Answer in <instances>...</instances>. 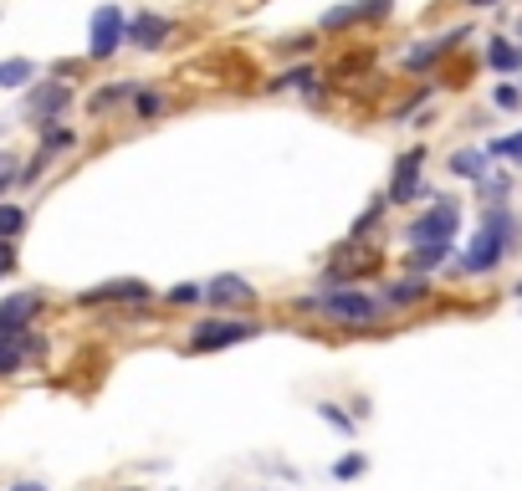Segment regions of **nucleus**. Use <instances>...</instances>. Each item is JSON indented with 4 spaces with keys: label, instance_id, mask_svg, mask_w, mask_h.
<instances>
[{
    "label": "nucleus",
    "instance_id": "1",
    "mask_svg": "<svg viewBox=\"0 0 522 491\" xmlns=\"http://www.w3.org/2000/svg\"><path fill=\"white\" fill-rule=\"evenodd\" d=\"M507 241H512V215L502 205H492L487 220H482V231L471 236V251L461 256V266H466V272H492V266L507 256Z\"/></svg>",
    "mask_w": 522,
    "mask_h": 491
},
{
    "label": "nucleus",
    "instance_id": "2",
    "mask_svg": "<svg viewBox=\"0 0 522 491\" xmlns=\"http://www.w3.org/2000/svg\"><path fill=\"white\" fill-rule=\"evenodd\" d=\"M261 323H246V318H210L190 333V353H215V348H231V343H246L256 338Z\"/></svg>",
    "mask_w": 522,
    "mask_h": 491
},
{
    "label": "nucleus",
    "instance_id": "3",
    "mask_svg": "<svg viewBox=\"0 0 522 491\" xmlns=\"http://www.w3.org/2000/svg\"><path fill=\"white\" fill-rule=\"evenodd\" d=\"M313 307H323L338 323H374L379 318V302L369 292H354V287H333V292L313 297Z\"/></svg>",
    "mask_w": 522,
    "mask_h": 491
},
{
    "label": "nucleus",
    "instance_id": "4",
    "mask_svg": "<svg viewBox=\"0 0 522 491\" xmlns=\"http://www.w3.org/2000/svg\"><path fill=\"white\" fill-rule=\"evenodd\" d=\"M456 226H461V210L451 200H441V205H430L410 226V246H451Z\"/></svg>",
    "mask_w": 522,
    "mask_h": 491
},
{
    "label": "nucleus",
    "instance_id": "5",
    "mask_svg": "<svg viewBox=\"0 0 522 491\" xmlns=\"http://www.w3.org/2000/svg\"><path fill=\"white\" fill-rule=\"evenodd\" d=\"M128 36V21H123V11L118 6H103L98 16H93V47H87V52H93L98 62L103 57H113L118 52V41Z\"/></svg>",
    "mask_w": 522,
    "mask_h": 491
},
{
    "label": "nucleus",
    "instance_id": "6",
    "mask_svg": "<svg viewBox=\"0 0 522 491\" xmlns=\"http://www.w3.org/2000/svg\"><path fill=\"white\" fill-rule=\"evenodd\" d=\"M36 312H41V297H36V292L6 297V302H0V333H26Z\"/></svg>",
    "mask_w": 522,
    "mask_h": 491
},
{
    "label": "nucleus",
    "instance_id": "7",
    "mask_svg": "<svg viewBox=\"0 0 522 491\" xmlns=\"http://www.w3.org/2000/svg\"><path fill=\"white\" fill-rule=\"evenodd\" d=\"M420 159H425V149H410V154L400 159V169H395V185H389V205H405V200L420 190Z\"/></svg>",
    "mask_w": 522,
    "mask_h": 491
},
{
    "label": "nucleus",
    "instance_id": "8",
    "mask_svg": "<svg viewBox=\"0 0 522 491\" xmlns=\"http://www.w3.org/2000/svg\"><path fill=\"white\" fill-rule=\"evenodd\" d=\"M82 302H149V287L139 277H123V282H103L93 292H82Z\"/></svg>",
    "mask_w": 522,
    "mask_h": 491
},
{
    "label": "nucleus",
    "instance_id": "9",
    "mask_svg": "<svg viewBox=\"0 0 522 491\" xmlns=\"http://www.w3.org/2000/svg\"><path fill=\"white\" fill-rule=\"evenodd\" d=\"M67 98H72V93H67L62 82H41L36 93H31V118H36V123H52V118L67 108Z\"/></svg>",
    "mask_w": 522,
    "mask_h": 491
},
{
    "label": "nucleus",
    "instance_id": "10",
    "mask_svg": "<svg viewBox=\"0 0 522 491\" xmlns=\"http://www.w3.org/2000/svg\"><path fill=\"white\" fill-rule=\"evenodd\" d=\"M164 36H169V21L164 16H139V21H128V36L123 41H134V47L154 52V47H164Z\"/></svg>",
    "mask_w": 522,
    "mask_h": 491
},
{
    "label": "nucleus",
    "instance_id": "11",
    "mask_svg": "<svg viewBox=\"0 0 522 491\" xmlns=\"http://www.w3.org/2000/svg\"><path fill=\"white\" fill-rule=\"evenodd\" d=\"M364 16H389V0H359V6H338V11H328V16H323V26H328V31H338V26L364 21Z\"/></svg>",
    "mask_w": 522,
    "mask_h": 491
},
{
    "label": "nucleus",
    "instance_id": "12",
    "mask_svg": "<svg viewBox=\"0 0 522 491\" xmlns=\"http://www.w3.org/2000/svg\"><path fill=\"white\" fill-rule=\"evenodd\" d=\"M251 297V287H246V277H215L210 287H205V302H215V307H231V302H246Z\"/></svg>",
    "mask_w": 522,
    "mask_h": 491
},
{
    "label": "nucleus",
    "instance_id": "13",
    "mask_svg": "<svg viewBox=\"0 0 522 491\" xmlns=\"http://www.w3.org/2000/svg\"><path fill=\"white\" fill-rule=\"evenodd\" d=\"M26 353H31V338L26 333H0V374H21Z\"/></svg>",
    "mask_w": 522,
    "mask_h": 491
},
{
    "label": "nucleus",
    "instance_id": "14",
    "mask_svg": "<svg viewBox=\"0 0 522 491\" xmlns=\"http://www.w3.org/2000/svg\"><path fill=\"white\" fill-rule=\"evenodd\" d=\"M374 261H379V251H348V256H338L333 261V282L338 277H354V272H369Z\"/></svg>",
    "mask_w": 522,
    "mask_h": 491
},
{
    "label": "nucleus",
    "instance_id": "15",
    "mask_svg": "<svg viewBox=\"0 0 522 491\" xmlns=\"http://www.w3.org/2000/svg\"><path fill=\"white\" fill-rule=\"evenodd\" d=\"M456 41H461V31H456V36H441V41H430V47H420V52H410V57H405V67H430V62L441 57L446 47H456Z\"/></svg>",
    "mask_w": 522,
    "mask_h": 491
},
{
    "label": "nucleus",
    "instance_id": "16",
    "mask_svg": "<svg viewBox=\"0 0 522 491\" xmlns=\"http://www.w3.org/2000/svg\"><path fill=\"white\" fill-rule=\"evenodd\" d=\"M425 292H430V287H425L420 277H405V282H395V287H389L384 297H389V302H395V307H405V302H420Z\"/></svg>",
    "mask_w": 522,
    "mask_h": 491
},
{
    "label": "nucleus",
    "instance_id": "17",
    "mask_svg": "<svg viewBox=\"0 0 522 491\" xmlns=\"http://www.w3.org/2000/svg\"><path fill=\"white\" fill-rule=\"evenodd\" d=\"M487 62H492L497 72H512V67L522 62V47H512V41H492V52H487Z\"/></svg>",
    "mask_w": 522,
    "mask_h": 491
},
{
    "label": "nucleus",
    "instance_id": "18",
    "mask_svg": "<svg viewBox=\"0 0 522 491\" xmlns=\"http://www.w3.org/2000/svg\"><path fill=\"white\" fill-rule=\"evenodd\" d=\"M26 231V210H16V205H0V241H16Z\"/></svg>",
    "mask_w": 522,
    "mask_h": 491
},
{
    "label": "nucleus",
    "instance_id": "19",
    "mask_svg": "<svg viewBox=\"0 0 522 491\" xmlns=\"http://www.w3.org/2000/svg\"><path fill=\"white\" fill-rule=\"evenodd\" d=\"M451 169H456V174H466V180H482V174H487V154H456V159H451Z\"/></svg>",
    "mask_w": 522,
    "mask_h": 491
},
{
    "label": "nucleus",
    "instance_id": "20",
    "mask_svg": "<svg viewBox=\"0 0 522 491\" xmlns=\"http://www.w3.org/2000/svg\"><path fill=\"white\" fill-rule=\"evenodd\" d=\"M21 82H31V62H0V87H21Z\"/></svg>",
    "mask_w": 522,
    "mask_h": 491
},
{
    "label": "nucleus",
    "instance_id": "21",
    "mask_svg": "<svg viewBox=\"0 0 522 491\" xmlns=\"http://www.w3.org/2000/svg\"><path fill=\"white\" fill-rule=\"evenodd\" d=\"M451 256V246H415V266H441Z\"/></svg>",
    "mask_w": 522,
    "mask_h": 491
},
{
    "label": "nucleus",
    "instance_id": "22",
    "mask_svg": "<svg viewBox=\"0 0 522 491\" xmlns=\"http://www.w3.org/2000/svg\"><path fill=\"white\" fill-rule=\"evenodd\" d=\"M169 302H185V307H190V302H205V287H200V282H180V287L169 292Z\"/></svg>",
    "mask_w": 522,
    "mask_h": 491
},
{
    "label": "nucleus",
    "instance_id": "23",
    "mask_svg": "<svg viewBox=\"0 0 522 491\" xmlns=\"http://www.w3.org/2000/svg\"><path fill=\"white\" fill-rule=\"evenodd\" d=\"M492 154H497V159H517V164H522V133H512V139H497V144H492Z\"/></svg>",
    "mask_w": 522,
    "mask_h": 491
},
{
    "label": "nucleus",
    "instance_id": "24",
    "mask_svg": "<svg viewBox=\"0 0 522 491\" xmlns=\"http://www.w3.org/2000/svg\"><path fill=\"white\" fill-rule=\"evenodd\" d=\"M16 180H21V169H16V159H11V154H0V195H6V190H11Z\"/></svg>",
    "mask_w": 522,
    "mask_h": 491
},
{
    "label": "nucleus",
    "instance_id": "25",
    "mask_svg": "<svg viewBox=\"0 0 522 491\" xmlns=\"http://www.w3.org/2000/svg\"><path fill=\"white\" fill-rule=\"evenodd\" d=\"M128 93H134V87H108V93H98V98H93V113L113 108V103H118V98H128Z\"/></svg>",
    "mask_w": 522,
    "mask_h": 491
},
{
    "label": "nucleus",
    "instance_id": "26",
    "mask_svg": "<svg viewBox=\"0 0 522 491\" xmlns=\"http://www.w3.org/2000/svg\"><path fill=\"white\" fill-rule=\"evenodd\" d=\"M277 87H313V72H308V67H297V72H282V77H277Z\"/></svg>",
    "mask_w": 522,
    "mask_h": 491
},
{
    "label": "nucleus",
    "instance_id": "27",
    "mask_svg": "<svg viewBox=\"0 0 522 491\" xmlns=\"http://www.w3.org/2000/svg\"><path fill=\"white\" fill-rule=\"evenodd\" d=\"M323 420H328L333 430H343V435H348V430H354V420H348V415H343L338 405H323Z\"/></svg>",
    "mask_w": 522,
    "mask_h": 491
},
{
    "label": "nucleus",
    "instance_id": "28",
    "mask_svg": "<svg viewBox=\"0 0 522 491\" xmlns=\"http://www.w3.org/2000/svg\"><path fill=\"white\" fill-rule=\"evenodd\" d=\"M359 471H364V456H343V461L333 466V476H343V481H348V476H359Z\"/></svg>",
    "mask_w": 522,
    "mask_h": 491
},
{
    "label": "nucleus",
    "instance_id": "29",
    "mask_svg": "<svg viewBox=\"0 0 522 491\" xmlns=\"http://www.w3.org/2000/svg\"><path fill=\"white\" fill-rule=\"evenodd\" d=\"M72 139H77L72 128H47V149H67Z\"/></svg>",
    "mask_w": 522,
    "mask_h": 491
},
{
    "label": "nucleus",
    "instance_id": "30",
    "mask_svg": "<svg viewBox=\"0 0 522 491\" xmlns=\"http://www.w3.org/2000/svg\"><path fill=\"white\" fill-rule=\"evenodd\" d=\"M11 266H16V251H11V241H0V277H6Z\"/></svg>",
    "mask_w": 522,
    "mask_h": 491
},
{
    "label": "nucleus",
    "instance_id": "31",
    "mask_svg": "<svg viewBox=\"0 0 522 491\" xmlns=\"http://www.w3.org/2000/svg\"><path fill=\"white\" fill-rule=\"evenodd\" d=\"M159 108H164V103H159V98H154V93H144V98H139V113H144V118H154V113H159Z\"/></svg>",
    "mask_w": 522,
    "mask_h": 491
},
{
    "label": "nucleus",
    "instance_id": "32",
    "mask_svg": "<svg viewBox=\"0 0 522 491\" xmlns=\"http://www.w3.org/2000/svg\"><path fill=\"white\" fill-rule=\"evenodd\" d=\"M517 98H522L517 87H497V103H502V108H517Z\"/></svg>",
    "mask_w": 522,
    "mask_h": 491
},
{
    "label": "nucleus",
    "instance_id": "33",
    "mask_svg": "<svg viewBox=\"0 0 522 491\" xmlns=\"http://www.w3.org/2000/svg\"><path fill=\"white\" fill-rule=\"evenodd\" d=\"M471 6H497V0H471Z\"/></svg>",
    "mask_w": 522,
    "mask_h": 491
},
{
    "label": "nucleus",
    "instance_id": "34",
    "mask_svg": "<svg viewBox=\"0 0 522 491\" xmlns=\"http://www.w3.org/2000/svg\"><path fill=\"white\" fill-rule=\"evenodd\" d=\"M16 491H41V486H16Z\"/></svg>",
    "mask_w": 522,
    "mask_h": 491
},
{
    "label": "nucleus",
    "instance_id": "35",
    "mask_svg": "<svg viewBox=\"0 0 522 491\" xmlns=\"http://www.w3.org/2000/svg\"><path fill=\"white\" fill-rule=\"evenodd\" d=\"M517 292H522V287H517Z\"/></svg>",
    "mask_w": 522,
    "mask_h": 491
}]
</instances>
